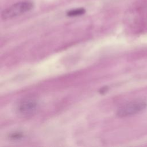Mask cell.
I'll list each match as a JSON object with an SVG mask.
<instances>
[{
  "mask_svg": "<svg viewBox=\"0 0 147 147\" xmlns=\"http://www.w3.org/2000/svg\"><path fill=\"white\" fill-rule=\"evenodd\" d=\"M33 6L34 5L31 1L17 2L3 10L1 13V18L3 20L12 19L30 11Z\"/></svg>",
  "mask_w": 147,
  "mask_h": 147,
  "instance_id": "7a4b0ae2",
  "label": "cell"
},
{
  "mask_svg": "<svg viewBox=\"0 0 147 147\" xmlns=\"http://www.w3.org/2000/svg\"><path fill=\"white\" fill-rule=\"evenodd\" d=\"M39 108V102L34 97L28 96L20 100L16 106V112L22 117H28L34 114Z\"/></svg>",
  "mask_w": 147,
  "mask_h": 147,
  "instance_id": "6da1fadb",
  "label": "cell"
},
{
  "mask_svg": "<svg viewBox=\"0 0 147 147\" xmlns=\"http://www.w3.org/2000/svg\"><path fill=\"white\" fill-rule=\"evenodd\" d=\"M86 10L83 8H79V9H75L73 10H71L67 13V15L69 17H75L78 16H80L83 14L85 13Z\"/></svg>",
  "mask_w": 147,
  "mask_h": 147,
  "instance_id": "277c9868",
  "label": "cell"
},
{
  "mask_svg": "<svg viewBox=\"0 0 147 147\" xmlns=\"http://www.w3.org/2000/svg\"><path fill=\"white\" fill-rule=\"evenodd\" d=\"M146 106L147 103L144 100L132 101L120 107L117 111V115L121 118L129 117L143 111Z\"/></svg>",
  "mask_w": 147,
  "mask_h": 147,
  "instance_id": "3957f363",
  "label": "cell"
},
{
  "mask_svg": "<svg viewBox=\"0 0 147 147\" xmlns=\"http://www.w3.org/2000/svg\"><path fill=\"white\" fill-rule=\"evenodd\" d=\"M24 137V135L21 133H14L10 134V138L13 140H18L21 139Z\"/></svg>",
  "mask_w": 147,
  "mask_h": 147,
  "instance_id": "5b68a950",
  "label": "cell"
}]
</instances>
